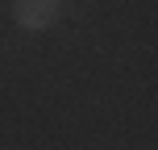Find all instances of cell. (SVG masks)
Here are the masks:
<instances>
[{
    "label": "cell",
    "instance_id": "obj_1",
    "mask_svg": "<svg viewBox=\"0 0 158 150\" xmlns=\"http://www.w3.org/2000/svg\"><path fill=\"white\" fill-rule=\"evenodd\" d=\"M58 17V0H17V25L25 29H46Z\"/></svg>",
    "mask_w": 158,
    "mask_h": 150
}]
</instances>
